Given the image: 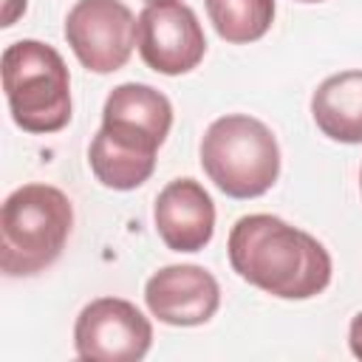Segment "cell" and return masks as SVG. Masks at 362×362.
<instances>
[{
	"mask_svg": "<svg viewBox=\"0 0 362 362\" xmlns=\"http://www.w3.org/2000/svg\"><path fill=\"white\" fill-rule=\"evenodd\" d=\"M0 71L17 127L25 133H57L71 122V76L54 45L17 40L6 45Z\"/></svg>",
	"mask_w": 362,
	"mask_h": 362,
	"instance_id": "obj_3",
	"label": "cell"
},
{
	"mask_svg": "<svg viewBox=\"0 0 362 362\" xmlns=\"http://www.w3.org/2000/svg\"><path fill=\"white\" fill-rule=\"evenodd\" d=\"M201 167L229 198H257L280 175V147L260 119L226 113L201 139Z\"/></svg>",
	"mask_w": 362,
	"mask_h": 362,
	"instance_id": "obj_4",
	"label": "cell"
},
{
	"mask_svg": "<svg viewBox=\"0 0 362 362\" xmlns=\"http://www.w3.org/2000/svg\"><path fill=\"white\" fill-rule=\"evenodd\" d=\"M25 11V0H6L3 3V25H14V20Z\"/></svg>",
	"mask_w": 362,
	"mask_h": 362,
	"instance_id": "obj_15",
	"label": "cell"
},
{
	"mask_svg": "<svg viewBox=\"0 0 362 362\" xmlns=\"http://www.w3.org/2000/svg\"><path fill=\"white\" fill-rule=\"evenodd\" d=\"M136 48L147 68L164 76H178L206 54V37L195 11L181 0H156L136 17Z\"/></svg>",
	"mask_w": 362,
	"mask_h": 362,
	"instance_id": "obj_5",
	"label": "cell"
},
{
	"mask_svg": "<svg viewBox=\"0 0 362 362\" xmlns=\"http://www.w3.org/2000/svg\"><path fill=\"white\" fill-rule=\"evenodd\" d=\"M153 221L167 249L201 252L215 232V204L195 178H175L158 192Z\"/></svg>",
	"mask_w": 362,
	"mask_h": 362,
	"instance_id": "obj_10",
	"label": "cell"
},
{
	"mask_svg": "<svg viewBox=\"0 0 362 362\" xmlns=\"http://www.w3.org/2000/svg\"><path fill=\"white\" fill-rule=\"evenodd\" d=\"M144 3H156V0H144Z\"/></svg>",
	"mask_w": 362,
	"mask_h": 362,
	"instance_id": "obj_18",
	"label": "cell"
},
{
	"mask_svg": "<svg viewBox=\"0 0 362 362\" xmlns=\"http://www.w3.org/2000/svg\"><path fill=\"white\" fill-rule=\"evenodd\" d=\"M226 249L240 280L280 300H308L331 283L328 249L277 215L257 212L238 218Z\"/></svg>",
	"mask_w": 362,
	"mask_h": 362,
	"instance_id": "obj_1",
	"label": "cell"
},
{
	"mask_svg": "<svg viewBox=\"0 0 362 362\" xmlns=\"http://www.w3.org/2000/svg\"><path fill=\"white\" fill-rule=\"evenodd\" d=\"M65 40L93 74L124 68L136 45V17L122 0H76L65 17Z\"/></svg>",
	"mask_w": 362,
	"mask_h": 362,
	"instance_id": "obj_7",
	"label": "cell"
},
{
	"mask_svg": "<svg viewBox=\"0 0 362 362\" xmlns=\"http://www.w3.org/2000/svg\"><path fill=\"white\" fill-rule=\"evenodd\" d=\"M144 303L167 325H204L221 305V286L204 266L175 263L158 269L144 283Z\"/></svg>",
	"mask_w": 362,
	"mask_h": 362,
	"instance_id": "obj_9",
	"label": "cell"
},
{
	"mask_svg": "<svg viewBox=\"0 0 362 362\" xmlns=\"http://www.w3.org/2000/svg\"><path fill=\"white\" fill-rule=\"evenodd\" d=\"M74 226L68 195L51 184L17 187L0 209V269L28 277L48 269L65 249Z\"/></svg>",
	"mask_w": 362,
	"mask_h": 362,
	"instance_id": "obj_2",
	"label": "cell"
},
{
	"mask_svg": "<svg viewBox=\"0 0 362 362\" xmlns=\"http://www.w3.org/2000/svg\"><path fill=\"white\" fill-rule=\"evenodd\" d=\"M311 116L322 136L359 144L362 141V71H339L322 79L311 96Z\"/></svg>",
	"mask_w": 362,
	"mask_h": 362,
	"instance_id": "obj_11",
	"label": "cell"
},
{
	"mask_svg": "<svg viewBox=\"0 0 362 362\" xmlns=\"http://www.w3.org/2000/svg\"><path fill=\"white\" fill-rule=\"evenodd\" d=\"M74 345L88 362H139L153 345V325L130 300L99 297L79 311Z\"/></svg>",
	"mask_w": 362,
	"mask_h": 362,
	"instance_id": "obj_6",
	"label": "cell"
},
{
	"mask_svg": "<svg viewBox=\"0 0 362 362\" xmlns=\"http://www.w3.org/2000/svg\"><path fill=\"white\" fill-rule=\"evenodd\" d=\"M170 127H173V105L153 85L124 82L116 85L105 99L99 133L122 150L156 158Z\"/></svg>",
	"mask_w": 362,
	"mask_h": 362,
	"instance_id": "obj_8",
	"label": "cell"
},
{
	"mask_svg": "<svg viewBox=\"0 0 362 362\" xmlns=\"http://www.w3.org/2000/svg\"><path fill=\"white\" fill-rule=\"evenodd\" d=\"M359 187H362V170H359Z\"/></svg>",
	"mask_w": 362,
	"mask_h": 362,
	"instance_id": "obj_17",
	"label": "cell"
},
{
	"mask_svg": "<svg viewBox=\"0 0 362 362\" xmlns=\"http://www.w3.org/2000/svg\"><path fill=\"white\" fill-rule=\"evenodd\" d=\"M218 37L235 45L260 40L274 23V0H204Z\"/></svg>",
	"mask_w": 362,
	"mask_h": 362,
	"instance_id": "obj_12",
	"label": "cell"
},
{
	"mask_svg": "<svg viewBox=\"0 0 362 362\" xmlns=\"http://www.w3.org/2000/svg\"><path fill=\"white\" fill-rule=\"evenodd\" d=\"M300 3H320V0H300Z\"/></svg>",
	"mask_w": 362,
	"mask_h": 362,
	"instance_id": "obj_16",
	"label": "cell"
},
{
	"mask_svg": "<svg viewBox=\"0 0 362 362\" xmlns=\"http://www.w3.org/2000/svg\"><path fill=\"white\" fill-rule=\"evenodd\" d=\"M348 342H351V351L356 359H362V311L351 320V328H348Z\"/></svg>",
	"mask_w": 362,
	"mask_h": 362,
	"instance_id": "obj_14",
	"label": "cell"
},
{
	"mask_svg": "<svg viewBox=\"0 0 362 362\" xmlns=\"http://www.w3.org/2000/svg\"><path fill=\"white\" fill-rule=\"evenodd\" d=\"M88 161H90V170L102 187L122 189V192L141 187L156 170L153 156H139V153L122 150V147L110 144L102 133L93 136L90 150H88Z\"/></svg>",
	"mask_w": 362,
	"mask_h": 362,
	"instance_id": "obj_13",
	"label": "cell"
}]
</instances>
